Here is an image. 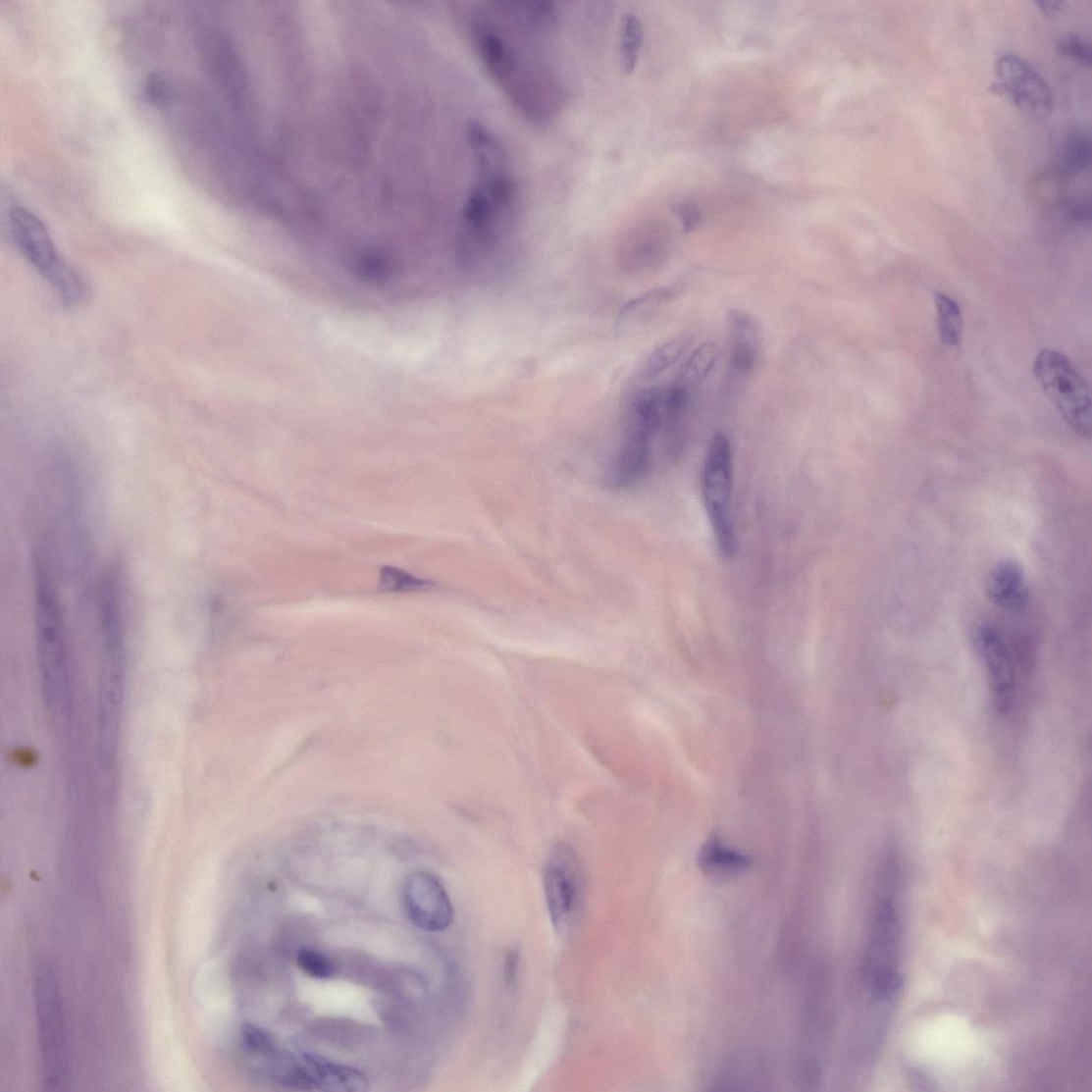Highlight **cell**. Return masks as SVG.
Here are the masks:
<instances>
[{
    "mask_svg": "<svg viewBox=\"0 0 1092 1092\" xmlns=\"http://www.w3.org/2000/svg\"><path fill=\"white\" fill-rule=\"evenodd\" d=\"M461 12L474 54L501 93L533 125H551L569 96L554 55L557 5L485 2Z\"/></svg>",
    "mask_w": 1092,
    "mask_h": 1092,
    "instance_id": "cell-1",
    "label": "cell"
},
{
    "mask_svg": "<svg viewBox=\"0 0 1092 1092\" xmlns=\"http://www.w3.org/2000/svg\"><path fill=\"white\" fill-rule=\"evenodd\" d=\"M32 563L42 680L48 703L60 710L68 701L69 648L66 612L58 592L56 559L46 548H35Z\"/></svg>",
    "mask_w": 1092,
    "mask_h": 1092,
    "instance_id": "cell-2",
    "label": "cell"
},
{
    "mask_svg": "<svg viewBox=\"0 0 1092 1092\" xmlns=\"http://www.w3.org/2000/svg\"><path fill=\"white\" fill-rule=\"evenodd\" d=\"M33 992L44 1084L61 1089L68 1081L70 1059L63 1002L52 970L36 972Z\"/></svg>",
    "mask_w": 1092,
    "mask_h": 1092,
    "instance_id": "cell-3",
    "label": "cell"
},
{
    "mask_svg": "<svg viewBox=\"0 0 1092 1092\" xmlns=\"http://www.w3.org/2000/svg\"><path fill=\"white\" fill-rule=\"evenodd\" d=\"M1034 375L1063 419L1082 438L1091 435V400L1085 379L1064 353L1046 348L1034 362Z\"/></svg>",
    "mask_w": 1092,
    "mask_h": 1092,
    "instance_id": "cell-4",
    "label": "cell"
},
{
    "mask_svg": "<svg viewBox=\"0 0 1092 1092\" xmlns=\"http://www.w3.org/2000/svg\"><path fill=\"white\" fill-rule=\"evenodd\" d=\"M901 941L899 912L891 895H886L877 906L863 964L865 983L880 1000L893 997L901 987Z\"/></svg>",
    "mask_w": 1092,
    "mask_h": 1092,
    "instance_id": "cell-5",
    "label": "cell"
},
{
    "mask_svg": "<svg viewBox=\"0 0 1092 1092\" xmlns=\"http://www.w3.org/2000/svg\"><path fill=\"white\" fill-rule=\"evenodd\" d=\"M733 457L729 439L716 435L711 440L704 462L702 495L718 547L726 557L736 551L732 520Z\"/></svg>",
    "mask_w": 1092,
    "mask_h": 1092,
    "instance_id": "cell-6",
    "label": "cell"
},
{
    "mask_svg": "<svg viewBox=\"0 0 1092 1092\" xmlns=\"http://www.w3.org/2000/svg\"><path fill=\"white\" fill-rule=\"evenodd\" d=\"M544 882L551 921L559 928L569 922L582 892L581 860L572 845L564 842L554 845L547 858Z\"/></svg>",
    "mask_w": 1092,
    "mask_h": 1092,
    "instance_id": "cell-7",
    "label": "cell"
},
{
    "mask_svg": "<svg viewBox=\"0 0 1092 1092\" xmlns=\"http://www.w3.org/2000/svg\"><path fill=\"white\" fill-rule=\"evenodd\" d=\"M996 91L1017 108L1035 115H1048L1053 109V94L1047 81L1024 59L1006 54L995 66Z\"/></svg>",
    "mask_w": 1092,
    "mask_h": 1092,
    "instance_id": "cell-8",
    "label": "cell"
},
{
    "mask_svg": "<svg viewBox=\"0 0 1092 1092\" xmlns=\"http://www.w3.org/2000/svg\"><path fill=\"white\" fill-rule=\"evenodd\" d=\"M403 902L413 924L426 931H443L453 921V907L443 886L431 873L415 872L403 886Z\"/></svg>",
    "mask_w": 1092,
    "mask_h": 1092,
    "instance_id": "cell-9",
    "label": "cell"
},
{
    "mask_svg": "<svg viewBox=\"0 0 1092 1092\" xmlns=\"http://www.w3.org/2000/svg\"><path fill=\"white\" fill-rule=\"evenodd\" d=\"M974 642L986 667L993 703L999 714H1009L1015 690L1014 669L1009 647L1001 633L989 624L979 625L975 630Z\"/></svg>",
    "mask_w": 1092,
    "mask_h": 1092,
    "instance_id": "cell-10",
    "label": "cell"
},
{
    "mask_svg": "<svg viewBox=\"0 0 1092 1092\" xmlns=\"http://www.w3.org/2000/svg\"><path fill=\"white\" fill-rule=\"evenodd\" d=\"M10 225L23 255L46 280L51 278L64 260L58 256L42 221L27 208L15 207L10 212Z\"/></svg>",
    "mask_w": 1092,
    "mask_h": 1092,
    "instance_id": "cell-11",
    "label": "cell"
},
{
    "mask_svg": "<svg viewBox=\"0 0 1092 1092\" xmlns=\"http://www.w3.org/2000/svg\"><path fill=\"white\" fill-rule=\"evenodd\" d=\"M986 589L991 602L1001 609L1019 612L1028 604L1025 574L1014 561L998 562L989 572Z\"/></svg>",
    "mask_w": 1092,
    "mask_h": 1092,
    "instance_id": "cell-12",
    "label": "cell"
},
{
    "mask_svg": "<svg viewBox=\"0 0 1092 1092\" xmlns=\"http://www.w3.org/2000/svg\"><path fill=\"white\" fill-rule=\"evenodd\" d=\"M727 324L731 339V370L745 376L754 370L758 360V327L750 314L739 310L728 312Z\"/></svg>",
    "mask_w": 1092,
    "mask_h": 1092,
    "instance_id": "cell-13",
    "label": "cell"
},
{
    "mask_svg": "<svg viewBox=\"0 0 1092 1092\" xmlns=\"http://www.w3.org/2000/svg\"><path fill=\"white\" fill-rule=\"evenodd\" d=\"M317 1090L358 1092L368 1089V1079L361 1071L339 1065L313 1053H301Z\"/></svg>",
    "mask_w": 1092,
    "mask_h": 1092,
    "instance_id": "cell-14",
    "label": "cell"
},
{
    "mask_svg": "<svg viewBox=\"0 0 1092 1092\" xmlns=\"http://www.w3.org/2000/svg\"><path fill=\"white\" fill-rule=\"evenodd\" d=\"M698 861L703 873L714 878L738 876L751 864L750 858L732 850L717 837H711L703 845Z\"/></svg>",
    "mask_w": 1092,
    "mask_h": 1092,
    "instance_id": "cell-15",
    "label": "cell"
},
{
    "mask_svg": "<svg viewBox=\"0 0 1092 1092\" xmlns=\"http://www.w3.org/2000/svg\"><path fill=\"white\" fill-rule=\"evenodd\" d=\"M1091 140L1089 133L1076 130L1066 137L1061 151L1059 169L1069 180L1082 175L1091 163Z\"/></svg>",
    "mask_w": 1092,
    "mask_h": 1092,
    "instance_id": "cell-16",
    "label": "cell"
},
{
    "mask_svg": "<svg viewBox=\"0 0 1092 1092\" xmlns=\"http://www.w3.org/2000/svg\"><path fill=\"white\" fill-rule=\"evenodd\" d=\"M1069 179L1059 168L1042 170L1029 185V195L1033 201L1047 206L1064 204L1068 194Z\"/></svg>",
    "mask_w": 1092,
    "mask_h": 1092,
    "instance_id": "cell-17",
    "label": "cell"
},
{
    "mask_svg": "<svg viewBox=\"0 0 1092 1092\" xmlns=\"http://www.w3.org/2000/svg\"><path fill=\"white\" fill-rule=\"evenodd\" d=\"M940 339L944 346H959L963 331L962 312L959 302L938 291L935 296Z\"/></svg>",
    "mask_w": 1092,
    "mask_h": 1092,
    "instance_id": "cell-18",
    "label": "cell"
},
{
    "mask_svg": "<svg viewBox=\"0 0 1092 1092\" xmlns=\"http://www.w3.org/2000/svg\"><path fill=\"white\" fill-rule=\"evenodd\" d=\"M717 358L718 347L715 343H702L684 364L677 382L690 390L698 387L704 382L705 378L711 370H713Z\"/></svg>",
    "mask_w": 1092,
    "mask_h": 1092,
    "instance_id": "cell-19",
    "label": "cell"
},
{
    "mask_svg": "<svg viewBox=\"0 0 1092 1092\" xmlns=\"http://www.w3.org/2000/svg\"><path fill=\"white\" fill-rule=\"evenodd\" d=\"M47 281L68 308L78 305L85 296V284L82 277L65 260Z\"/></svg>",
    "mask_w": 1092,
    "mask_h": 1092,
    "instance_id": "cell-20",
    "label": "cell"
},
{
    "mask_svg": "<svg viewBox=\"0 0 1092 1092\" xmlns=\"http://www.w3.org/2000/svg\"><path fill=\"white\" fill-rule=\"evenodd\" d=\"M644 40L643 25L640 19L629 14L624 16L620 32V61L624 71L631 73L638 63Z\"/></svg>",
    "mask_w": 1092,
    "mask_h": 1092,
    "instance_id": "cell-21",
    "label": "cell"
},
{
    "mask_svg": "<svg viewBox=\"0 0 1092 1092\" xmlns=\"http://www.w3.org/2000/svg\"><path fill=\"white\" fill-rule=\"evenodd\" d=\"M685 349L686 342L681 339L665 343L664 346L659 347L649 355L642 367L640 377L649 380L666 372L668 368L682 357Z\"/></svg>",
    "mask_w": 1092,
    "mask_h": 1092,
    "instance_id": "cell-22",
    "label": "cell"
},
{
    "mask_svg": "<svg viewBox=\"0 0 1092 1092\" xmlns=\"http://www.w3.org/2000/svg\"><path fill=\"white\" fill-rule=\"evenodd\" d=\"M435 586L431 581L416 578L397 568L385 567L380 572L379 587L387 593H413L428 591Z\"/></svg>",
    "mask_w": 1092,
    "mask_h": 1092,
    "instance_id": "cell-23",
    "label": "cell"
},
{
    "mask_svg": "<svg viewBox=\"0 0 1092 1092\" xmlns=\"http://www.w3.org/2000/svg\"><path fill=\"white\" fill-rule=\"evenodd\" d=\"M297 963L302 972L317 979L330 978L336 972L335 964L329 957L316 950H300L297 954Z\"/></svg>",
    "mask_w": 1092,
    "mask_h": 1092,
    "instance_id": "cell-24",
    "label": "cell"
},
{
    "mask_svg": "<svg viewBox=\"0 0 1092 1092\" xmlns=\"http://www.w3.org/2000/svg\"><path fill=\"white\" fill-rule=\"evenodd\" d=\"M241 1039L245 1050L252 1055L270 1057L277 1052L275 1042L265 1030L251 1023L241 1026Z\"/></svg>",
    "mask_w": 1092,
    "mask_h": 1092,
    "instance_id": "cell-25",
    "label": "cell"
},
{
    "mask_svg": "<svg viewBox=\"0 0 1092 1092\" xmlns=\"http://www.w3.org/2000/svg\"><path fill=\"white\" fill-rule=\"evenodd\" d=\"M671 294L672 290L670 288L656 289L646 293L644 296L625 305L621 312V317L624 321H630L632 318L645 316L647 313L654 310L657 305L666 300Z\"/></svg>",
    "mask_w": 1092,
    "mask_h": 1092,
    "instance_id": "cell-26",
    "label": "cell"
},
{
    "mask_svg": "<svg viewBox=\"0 0 1092 1092\" xmlns=\"http://www.w3.org/2000/svg\"><path fill=\"white\" fill-rule=\"evenodd\" d=\"M1058 47L1062 56L1070 58L1084 67L1091 66V47L1083 36L1076 33L1066 34L1059 41Z\"/></svg>",
    "mask_w": 1092,
    "mask_h": 1092,
    "instance_id": "cell-27",
    "label": "cell"
},
{
    "mask_svg": "<svg viewBox=\"0 0 1092 1092\" xmlns=\"http://www.w3.org/2000/svg\"><path fill=\"white\" fill-rule=\"evenodd\" d=\"M145 93L153 104H163L169 100L170 88L168 81L159 74H152L145 83Z\"/></svg>",
    "mask_w": 1092,
    "mask_h": 1092,
    "instance_id": "cell-28",
    "label": "cell"
},
{
    "mask_svg": "<svg viewBox=\"0 0 1092 1092\" xmlns=\"http://www.w3.org/2000/svg\"><path fill=\"white\" fill-rule=\"evenodd\" d=\"M1066 217L1073 224L1084 225L1089 223L1091 217L1090 202L1084 198L1066 200L1065 203Z\"/></svg>",
    "mask_w": 1092,
    "mask_h": 1092,
    "instance_id": "cell-29",
    "label": "cell"
},
{
    "mask_svg": "<svg viewBox=\"0 0 1092 1092\" xmlns=\"http://www.w3.org/2000/svg\"><path fill=\"white\" fill-rule=\"evenodd\" d=\"M678 215L682 221L684 233H687V234L696 231L702 223V213L694 204H680L678 206Z\"/></svg>",
    "mask_w": 1092,
    "mask_h": 1092,
    "instance_id": "cell-30",
    "label": "cell"
},
{
    "mask_svg": "<svg viewBox=\"0 0 1092 1092\" xmlns=\"http://www.w3.org/2000/svg\"><path fill=\"white\" fill-rule=\"evenodd\" d=\"M520 965V952L518 949H510L506 955L504 973L507 985H511L518 975Z\"/></svg>",
    "mask_w": 1092,
    "mask_h": 1092,
    "instance_id": "cell-31",
    "label": "cell"
},
{
    "mask_svg": "<svg viewBox=\"0 0 1092 1092\" xmlns=\"http://www.w3.org/2000/svg\"><path fill=\"white\" fill-rule=\"evenodd\" d=\"M1036 6L1042 15L1052 18L1059 15L1060 12L1066 8V4L1064 2H1038Z\"/></svg>",
    "mask_w": 1092,
    "mask_h": 1092,
    "instance_id": "cell-32",
    "label": "cell"
}]
</instances>
